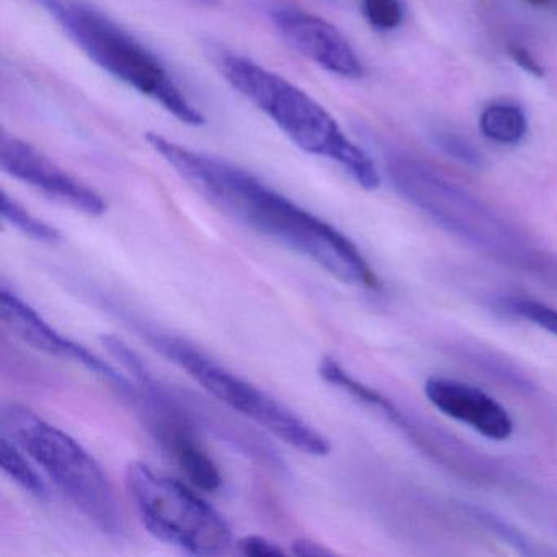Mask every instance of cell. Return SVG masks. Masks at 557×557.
Segmentation results:
<instances>
[{"label": "cell", "mask_w": 557, "mask_h": 557, "mask_svg": "<svg viewBox=\"0 0 557 557\" xmlns=\"http://www.w3.org/2000/svg\"><path fill=\"white\" fill-rule=\"evenodd\" d=\"M146 141L185 182L224 213L308 257L341 282L380 288L376 273L347 236L256 175L158 133H148Z\"/></svg>", "instance_id": "obj_1"}, {"label": "cell", "mask_w": 557, "mask_h": 557, "mask_svg": "<svg viewBox=\"0 0 557 557\" xmlns=\"http://www.w3.org/2000/svg\"><path fill=\"white\" fill-rule=\"evenodd\" d=\"M213 61L226 83L299 149L342 165L364 190L380 187V174L370 156L348 139L334 116L308 92L233 51L216 50Z\"/></svg>", "instance_id": "obj_2"}, {"label": "cell", "mask_w": 557, "mask_h": 557, "mask_svg": "<svg viewBox=\"0 0 557 557\" xmlns=\"http://www.w3.org/2000/svg\"><path fill=\"white\" fill-rule=\"evenodd\" d=\"M94 64L120 83L148 97L188 126L205 125V116L185 96L152 51L96 8L77 0H34Z\"/></svg>", "instance_id": "obj_3"}, {"label": "cell", "mask_w": 557, "mask_h": 557, "mask_svg": "<svg viewBox=\"0 0 557 557\" xmlns=\"http://www.w3.org/2000/svg\"><path fill=\"white\" fill-rule=\"evenodd\" d=\"M0 425L97 530L122 536L125 523L112 484L81 443L18 404L2 406Z\"/></svg>", "instance_id": "obj_4"}, {"label": "cell", "mask_w": 557, "mask_h": 557, "mask_svg": "<svg viewBox=\"0 0 557 557\" xmlns=\"http://www.w3.org/2000/svg\"><path fill=\"white\" fill-rule=\"evenodd\" d=\"M387 171L397 191L449 233L502 262H530L533 252L518 230L429 165L399 154L389 158Z\"/></svg>", "instance_id": "obj_5"}, {"label": "cell", "mask_w": 557, "mask_h": 557, "mask_svg": "<svg viewBox=\"0 0 557 557\" xmlns=\"http://www.w3.org/2000/svg\"><path fill=\"white\" fill-rule=\"evenodd\" d=\"M146 341L172 363L194 377L214 399L253 420L283 442L309 456H327L331 443L321 432L273 399L265 391L234 374L185 338L145 331Z\"/></svg>", "instance_id": "obj_6"}, {"label": "cell", "mask_w": 557, "mask_h": 557, "mask_svg": "<svg viewBox=\"0 0 557 557\" xmlns=\"http://www.w3.org/2000/svg\"><path fill=\"white\" fill-rule=\"evenodd\" d=\"M125 481L143 524L159 541L195 556H220L230 549V524L187 485L141 461L129 462Z\"/></svg>", "instance_id": "obj_7"}, {"label": "cell", "mask_w": 557, "mask_h": 557, "mask_svg": "<svg viewBox=\"0 0 557 557\" xmlns=\"http://www.w3.org/2000/svg\"><path fill=\"white\" fill-rule=\"evenodd\" d=\"M0 168L15 181L81 213L102 216L107 211V201L99 191L61 169L35 146L8 133L0 138Z\"/></svg>", "instance_id": "obj_8"}, {"label": "cell", "mask_w": 557, "mask_h": 557, "mask_svg": "<svg viewBox=\"0 0 557 557\" xmlns=\"http://www.w3.org/2000/svg\"><path fill=\"white\" fill-rule=\"evenodd\" d=\"M270 21L280 37L302 57L335 76L360 79L363 66L347 38L331 22L296 5H273Z\"/></svg>", "instance_id": "obj_9"}, {"label": "cell", "mask_w": 557, "mask_h": 557, "mask_svg": "<svg viewBox=\"0 0 557 557\" xmlns=\"http://www.w3.org/2000/svg\"><path fill=\"white\" fill-rule=\"evenodd\" d=\"M0 315H2L5 327L25 344L34 347L35 350L83 364L92 373L115 384L123 393L129 394L135 389L133 384H129V381L115 368L110 367L97 355L90 354L87 348L81 347L76 342L61 335L30 305H27L21 296L15 295L5 285L0 289Z\"/></svg>", "instance_id": "obj_10"}, {"label": "cell", "mask_w": 557, "mask_h": 557, "mask_svg": "<svg viewBox=\"0 0 557 557\" xmlns=\"http://www.w3.org/2000/svg\"><path fill=\"white\" fill-rule=\"evenodd\" d=\"M430 403L451 419L495 442L510 438L513 422L507 409L479 387L448 377H430L425 383Z\"/></svg>", "instance_id": "obj_11"}, {"label": "cell", "mask_w": 557, "mask_h": 557, "mask_svg": "<svg viewBox=\"0 0 557 557\" xmlns=\"http://www.w3.org/2000/svg\"><path fill=\"white\" fill-rule=\"evenodd\" d=\"M319 374H321L322 380L327 381L332 386H337L348 396L358 399V403L364 404V406L386 417L397 429L403 430L410 438H416V442L419 443V440H417L420 436L419 432H417L416 426L410 425L409 419L386 396L351 376L342 364L337 363V360L331 357L322 358L321 363H319Z\"/></svg>", "instance_id": "obj_12"}, {"label": "cell", "mask_w": 557, "mask_h": 557, "mask_svg": "<svg viewBox=\"0 0 557 557\" xmlns=\"http://www.w3.org/2000/svg\"><path fill=\"white\" fill-rule=\"evenodd\" d=\"M482 135L498 145H517L527 135V116L520 107L494 102L485 107L479 120Z\"/></svg>", "instance_id": "obj_13"}, {"label": "cell", "mask_w": 557, "mask_h": 557, "mask_svg": "<svg viewBox=\"0 0 557 557\" xmlns=\"http://www.w3.org/2000/svg\"><path fill=\"white\" fill-rule=\"evenodd\" d=\"M22 453L24 449L17 443L12 442L9 436L2 435L0 438V466L4 469L5 474L34 497L47 498V484Z\"/></svg>", "instance_id": "obj_14"}, {"label": "cell", "mask_w": 557, "mask_h": 557, "mask_svg": "<svg viewBox=\"0 0 557 557\" xmlns=\"http://www.w3.org/2000/svg\"><path fill=\"white\" fill-rule=\"evenodd\" d=\"M0 213L4 221H8L11 226L17 227L22 234L30 237V239L38 240V243L57 244L61 240L60 231L51 227L45 221L35 218L30 211L25 210L17 200L9 197L5 191H2V201H0Z\"/></svg>", "instance_id": "obj_15"}, {"label": "cell", "mask_w": 557, "mask_h": 557, "mask_svg": "<svg viewBox=\"0 0 557 557\" xmlns=\"http://www.w3.org/2000/svg\"><path fill=\"white\" fill-rule=\"evenodd\" d=\"M505 308L511 314L518 315L557 337V309L528 298L507 299Z\"/></svg>", "instance_id": "obj_16"}, {"label": "cell", "mask_w": 557, "mask_h": 557, "mask_svg": "<svg viewBox=\"0 0 557 557\" xmlns=\"http://www.w3.org/2000/svg\"><path fill=\"white\" fill-rule=\"evenodd\" d=\"M361 11L371 27L381 32L396 30L403 24L400 0H361Z\"/></svg>", "instance_id": "obj_17"}, {"label": "cell", "mask_w": 557, "mask_h": 557, "mask_svg": "<svg viewBox=\"0 0 557 557\" xmlns=\"http://www.w3.org/2000/svg\"><path fill=\"white\" fill-rule=\"evenodd\" d=\"M433 143L436 148L442 149L446 156L462 162V164L471 165V168H481L482 156L468 139L462 138L458 133L449 132V129H435L432 133Z\"/></svg>", "instance_id": "obj_18"}, {"label": "cell", "mask_w": 557, "mask_h": 557, "mask_svg": "<svg viewBox=\"0 0 557 557\" xmlns=\"http://www.w3.org/2000/svg\"><path fill=\"white\" fill-rule=\"evenodd\" d=\"M471 515L475 518V520L481 521L482 524L488 528V530L497 533L502 540L507 541L510 546H513L515 549L520 550L523 554H534L533 549H531V544L528 543L527 537L520 533V531L515 530L510 524L502 521L500 518L494 517V515L488 513V511L481 510V508L471 507Z\"/></svg>", "instance_id": "obj_19"}, {"label": "cell", "mask_w": 557, "mask_h": 557, "mask_svg": "<svg viewBox=\"0 0 557 557\" xmlns=\"http://www.w3.org/2000/svg\"><path fill=\"white\" fill-rule=\"evenodd\" d=\"M239 550L246 556H282L285 550L262 536H246L239 541Z\"/></svg>", "instance_id": "obj_20"}, {"label": "cell", "mask_w": 557, "mask_h": 557, "mask_svg": "<svg viewBox=\"0 0 557 557\" xmlns=\"http://www.w3.org/2000/svg\"><path fill=\"white\" fill-rule=\"evenodd\" d=\"M508 57L511 58L517 66H520L524 73L530 74V76L537 77V79H543L544 77V67L537 63L536 58L527 50V48L520 47V45H508L507 48Z\"/></svg>", "instance_id": "obj_21"}, {"label": "cell", "mask_w": 557, "mask_h": 557, "mask_svg": "<svg viewBox=\"0 0 557 557\" xmlns=\"http://www.w3.org/2000/svg\"><path fill=\"white\" fill-rule=\"evenodd\" d=\"M292 550L296 556H329V554H332V550H329L327 547L315 543V541L306 540V537L293 541Z\"/></svg>", "instance_id": "obj_22"}, {"label": "cell", "mask_w": 557, "mask_h": 557, "mask_svg": "<svg viewBox=\"0 0 557 557\" xmlns=\"http://www.w3.org/2000/svg\"><path fill=\"white\" fill-rule=\"evenodd\" d=\"M524 2L533 8H547L550 4V0H524Z\"/></svg>", "instance_id": "obj_23"}, {"label": "cell", "mask_w": 557, "mask_h": 557, "mask_svg": "<svg viewBox=\"0 0 557 557\" xmlns=\"http://www.w3.org/2000/svg\"><path fill=\"white\" fill-rule=\"evenodd\" d=\"M201 2H210V0H201Z\"/></svg>", "instance_id": "obj_24"}]
</instances>
